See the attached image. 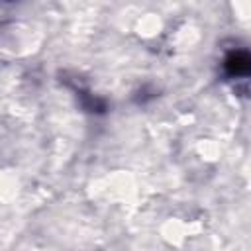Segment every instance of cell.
I'll use <instances>...</instances> for the list:
<instances>
[{
  "label": "cell",
  "instance_id": "cell-1",
  "mask_svg": "<svg viewBox=\"0 0 251 251\" xmlns=\"http://www.w3.org/2000/svg\"><path fill=\"white\" fill-rule=\"evenodd\" d=\"M224 67H226L227 76H231V78L245 76V75L249 73V57H247V53H243V51H233V53L227 55Z\"/></svg>",
  "mask_w": 251,
  "mask_h": 251
}]
</instances>
